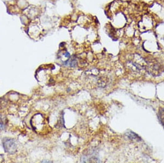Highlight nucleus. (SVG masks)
Masks as SVG:
<instances>
[{
    "label": "nucleus",
    "mask_w": 164,
    "mask_h": 163,
    "mask_svg": "<svg viewBox=\"0 0 164 163\" xmlns=\"http://www.w3.org/2000/svg\"><path fill=\"white\" fill-rule=\"evenodd\" d=\"M6 143H7L9 146H7V148H5V149H7V152H10V151L13 152V151L15 149V144L14 143L12 142V140H9L7 141Z\"/></svg>",
    "instance_id": "f257e3e1"
},
{
    "label": "nucleus",
    "mask_w": 164,
    "mask_h": 163,
    "mask_svg": "<svg viewBox=\"0 0 164 163\" xmlns=\"http://www.w3.org/2000/svg\"><path fill=\"white\" fill-rule=\"evenodd\" d=\"M5 125H6V122L5 119L0 116V130L3 129L5 128Z\"/></svg>",
    "instance_id": "f03ea898"
},
{
    "label": "nucleus",
    "mask_w": 164,
    "mask_h": 163,
    "mask_svg": "<svg viewBox=\"0 0 164 163\" xmlns=\"http://www.w3.org/2000/svg\"><path fill=\"white\" fill-rule=\"evenodd\" d=\"M160 119L161 120V123H162V124L164 125V109L162 110L160 113Z\"/></svg>",
    "instance_id": "7ed1b4c3"
}]
</instances>
